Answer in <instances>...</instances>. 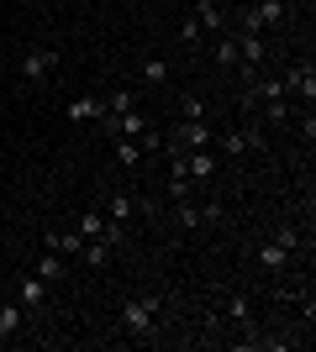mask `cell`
Returning a JSON list of instances; mask_svg holds the SVG:
<instances>
[{
    "instance_id": "cell-25",
    "label": "cell",
    "mask_w": 316,
    "mask_h": 352,
    "mask_svg": "<svg viewBox=\"0 0 316 352\" xmlns=\"http://www.w3.org/2000/svg\"><path fill=\"white\" fill-rule=\"evenodd\" d=\"M169 79V58H148L143 63V85H164Z\"/></svg>"
},
{
    "instance_id": "cell-16",
    "label": "cell",
    "mask_w": 316,
    "mask_h": 352,
    "mask_svg": "<svg viewBox=\"0 0 316 352\" xmlns=\"http://www.w3.org/2000/svg\"><path fill=\"white\" fill-rule=\"evenodd\" d=\"M164 190H169V200H190V195H196V179L185 174L180 163H169V184Z\"/></svg>"
},
{
    "instance_id": "cell-14",
    "label": "cell",
    "mask_w": 316,
    "mask_h": 352,
    "mask_svg": "<svg viewBox=\"0 0 316 352\" xmlns=\"http://www.w3.org/2000/svg\"><path fill=\"white\" fill-rule=\"evenodd\" d=\"M79 263H85V268H105V263H111V242H105V236H85Z\"/></svg>"
},
{
    "instance_id": "cell-30",
    "label": "cell",
    "mask_w": 316,
    "mask_h": 352,
    "mask_svg": "<svg viewBox=\"0 0 316 352\" xmlns=\"http://www.w3.org/2000/svg\"><path fill=\"white\" fill-rule=\"evenodd\" d=\"M248 6H258V0H248Z\"/></svg>"
},
{
    "instance_id": "cell-18",
    "label": "cell",
    "mask_w": 316,
    "mask_h": 352,
    "mask_svg": "<svg viewBox=\"0 0 316 352\" xmlns=\"http://www.w3.org/2000/svg\"><path fill=\"white\" fill-rule=\"evenodd\" d=\"M63 274H69V263H63V252H53V248H48V258H37V279H43V284H59Z\"/></svg>"
},
{
    "instance_id": "cell-13",
    "label": "cell",
    "mask_w": 316,
    "mask_h": 352,
    "mask_svg": "<svg viewBox=\"0 0 316 352\" xmlns=\"http://www.w3.org/2000/svg\"><path fill=\"white\" fill-rule=\"evenodd\" d=\"M196 21H200V32H216V37H222V27H227V11L216 6V0H196Z\"/></svg>"
},
{
    "instance_id": "cell-27",
    "label": "cell",
    "mask_w": 316,
    "mask_h": 352,
    "mask_svg": "<svg viewBox=\"0 0 316 352\" xmlns=\"http://www.w3.org/2000/svg\"><path fill=\"white\" fill-rule=\"evenodd\" d=\"M121 111H132V89H111V100H105V116H121Z\"/></svg>"
},
{
    "instance_id": "cell-3",
    "label": "cell",
    "mask_w": 316,
    "mask_h": 352,
    "mask_svg": "<svg viewBox=\"0 0 316 352\" xmlns=\"http://www.w3.org/2000/svg\"><path fill=\"white\" fill-rule=\"evenodd\" d=\"M211 142H216V126H211V121H180V126L164 137V153H190V147H211Z\"/></svg>"
},
{
    "instance_id": "cell-6",
    "label": "cell",
    "mask_w": 316,
    "mask_h": 352,
    "mask_svg": "<svg viewBox=\"0 0 316 352\" xmlns=\"http://www.w3.org/2000/svg\"><path fill=\"white\" fill-rule=\"evenodd\" d=\"M280 85H285V95L301 105V111H311V100H316V69H311V58H306V63H290V74L280 79Z\"/></svg>"
},
{
    "instance_id": "cell-10",
    "label": "cell",
    "mask_w": 316,
    "mask_h": 352,
    "mask_svg": "<svg viewBox=\"0 0 316 352\" xmlns=\"http://www.w3.org/2000/svg\"><path fill=\"white\" fill-rule=\"evenodd\" d=\"M21 326H27V310H21V300H0V342L6 337H16V331H21Z\"/></svg>"
},
{
    "instance_id": "cell-17",
    "label": "cell",
    "mask_w": 316,
    "mask_h": 352,
    "mask_svg": "<svg viewBox=\"0 0 316 352\" xmlns=\"http://www.w3.org/2000/svg\"><path fill=\"white\" fill-rule=\"evenodd\" d=\"M285 263H290V252L280 248L274 236H269V242H258V268H269V274H280V268H285Z\"/></svg>"
},
{
    "instance_id": "cell-12",
    "label": "cell",
    "mask_w": 316,
    "mask_h": 352,
    "mask_svg": "<svg viewBox=\"0 0 316 352\" xmlns=\"http://www.w3.org/2000/svg\"><path fill=\"white\" fill-rule=\"evenodd\" d=\"M143 126H148V121L137 116V111H121V116H105V132H111V137H143Z\"/></svg>"
},
{
    "instance_id": "cell-11",
    "label": "cell",
    "mask_w": 316,
    "mask_h": 352,
    "mask_svg": "<svg viewBox=\"0 0 316 352\" xmlns=\"http://www.w3.org/2000/svg\"><path fill=\"white\" fill-rule=\"evenodd\" d=\"M69 121H105V100H95V95H74V100H69Z\"/></svg>"
},
{
    "instance_id": "cell-15",
    "label": "cell",
    "mask_w": 316,
    "mask_h": 352,
    "mask_svg": "<svg viewBox=\"0 0 316 352\" xmlns=\"http://www.w3.org/2000/svg\"><path fill=\"white\" fill-rule=\"evenodd\" d=\"M132 216H137V200H132L127 190H116L111 200H105V221H121V226H127Z\"/></svg>"
},
{
    "instance_id": "cell-26",
    "label": "cell",
    "mask_w": 316,
    "mask_h": 352,
    "mask_svg": "<svg viewBox=\"0 0 316 352\" xmlns=\"http://www.w3.org/2000/svg\"><path fill=\"white\" fill-rule=\"evenodd\" d=\"M180 116L185 121H206V100H200V95H185V100H180Z\"/></svg>"
},
{
    "instance_id": "cell-9",
    "label": "cell",
    "mask_w": 316,
    "mask_h": 352,
    "mask_svg": "<svg viewBox=\"0 0 316 352\" xmlns=\"http://www.w3.org/2000/svg\"><path fill=\"white\" fill-rule=\"evenodd\" d=\"M16 300H21V310H27V316H37V310L48 305V284L37 279V274H27V279H16Z\"/></svg>"
},
{
    "instance_id": "cell-24",
    "label": "cell",
    "mask_w": 316,
    "mask_h": 352,
    "mask_svg": "<svg viewBox=\"0 0 316 352\" xmlns=\"http://www.w3.org/2000/svg\"><path fill=\"white\" fill-rule=\"evenodd\" d=\"M137 158H143V153H137V137H116V163L121 168H137Z\"/></svg>"
},
{
    "instance_id": "cell-29",
    "label": "cell",
    "mask_w": 316,
    "mask_h": 352,
    "mask_svg": "<svg viewBox=\"0 0 316 352\" xmlns=\"http://www.w3.org/2000/svg\"><path fill=\"white\" fill-rule=\"evenodd\" d=\"M196 37H200V21H196V16H190V21H180V43H196Z\"/></svg>"
},
{
    "instance_id": "cell-23",
    "label": "cell",
    "mask_w": 316,
    "mask_h": 352,
    "mask_svg": "<svg viewBox=\"0 0 316 352\" xmlns=\"http://www.w3.org/2000/svg\"><path fill=\"white\" fill-rule=\"evenodd\" d=\"M216 63H222V69H238V37H232V32H227V37H222V43H216Z\"/></svg>"
},
{
    "instance_id": "cell-2",
    "label": "cell",
    "mask_w": 316,
    "mask_h": 352,
    "mask_svg": "<svg viewBox=\"0 0 316 352\" xmlns=\"http://www.w3.org/2000/svg\"><path fill=\"white\" fill-rule=\"evenodd\" d=\"M285 21H290L285 0H258V6H242V16H238L242 32H280Z\"/></svg>"
},
{
    "instance_id": "cell-20",
    "label": "cell",
    "mask_w": 316,
    "mask_h": 352,
    "mask_svg": "<svg viewBox=\"0 0 316 352\" xmlns=\"http://www.w3.org/2000/svg\"><path fill=\"white\" fill-rule=\"evenodd\" d=\"M264 105V121H269V126H285L290 116H295V100H290V95H280V100H258Z\"/></svg>"
},
{
    "instance_id": "cell-21",
    "label": "cell",
    "mask_w": 316,
    "mask_h": 352,
    "mask_svg": "<svg viewBox=\"0 0 316 352\" xmlns=\"http://www.w3.org/2000/svg\"><path fill=\"white\" fill-rule=\"evenodd\" d=\"M274 242H280V248H285L290 258H295V252H301V242H306V236H301V226H295V221H280V226H274Z\"/></svg>"
},
{
    "instance_id": "cell-4",
    "label": "cell",
    "mask_w": 316,
    "mask_h": 352,
    "mask_svg": "<svg viewBox=\"0 0 316 352\" xmlns=\"http://www.w3.org/2000/svg\"><path fill=\"white\" fill-rule=\"evenodd\" d=\"M216 158H248V153H264V132H253V126H232V132L216 137Z\"/></svg>"
},
{
    "instance_id": "cell-19",
    "label": "cell",
    "mask_w": 316,
    "mask_h": 352,
    "mask_svg": "<svg viewBox=\"0 0 316 352\" xmlns=\"http://www.w3.org/2000/svg\"><path fill=\"white\" fill-rule=\"evenodd\" d=\"M48 248L63 252V258H79V252H85V236L79 232H48Z\"/></svg>"
},
{
    "instance_id": "cell-22",
    "label": "cell",
    "mask_w": 316,
    "mask_h": 352,
    "mask_svg": "<svg viewBox=\"0 0 316 352\" xmlns=\"http://www.w3.org/2000/svg\"><path fill=\"white\" fill-rule=\"evenodd\" d=\"M105 226H111V221H105V210H85V216L74 221L79 236H105Z\"/></svg>"
},
{
    "instance_id": "cell-8",
    "label": "cell",
    "mask_w": 316,
    "mask_h": 352,
    "mask_svg": "<svg viewBox=\"0 0 316 352\" xmlns=\"http://www.w3.org/2000/svg\"><path fill=\"white\" fill-rule=\"evenodd\" d=\"M216 321L238 326V331H253V305H248V294H222V300H216Z\"/></svg>"
},
{
    "instance_id": "cell-7",
    "label": "cell",
    "mask_w": 316,
    "mask_h": 352,
    "mask_svg": "<svg viewBox=\"0 0 316 352\" xmlns=\"http://www.w3.org/2000/svg\"><path fill=\"white\" fill-rule=\"evenodd\" d=\"M53 69H59V47H27L21 53V79L27 85H48Z\"/></svg>"
},
{
    "instance_id": "cell-5",
    "label": "cell",
    "mask_w": 316,
    "mask_h": 352,
    "mask_svg": "<svg viewBox=\"0 0 316 352\" xmlns=\"http://www.w3.org/2000/svg\"><path fill=\"white\" fill-rule=\"evenodd\" d=\"M174 221H180V232H206V226L222 221V200H206V206H196V200H174Z\"/></svg>"
},
{
    "instance_id": "cell-28",
    "label": "cell",
    "mask_w": 316,
    "mask_h": 352,
    "mask_svg": "<svg viewBox=\"0 0 316 352\" xmlns=\"http://www.w3.org/2000/svg\"><path fill=\"white\" fill-rule=\"evenodd\" d=\"M143 147H148V153H164V132H153V126H143Z\"/></svg>"
},
{
    "instance_id": "cell-1",
    "label": "cell",
    "mask_w": 316,
    "mask_h": 352,
    "mask_svg": "<svg viewBox=\"0 0 316 352\" xmlns=\"http://www.w3.org/2000/svg\"><path fill=\"white\" fill-rule=\"evenodd\" d=\"M158 316H164V294H137L121 305V326L132 331V337H153L158 331Z\"/></svg>"
}]
</instances>
